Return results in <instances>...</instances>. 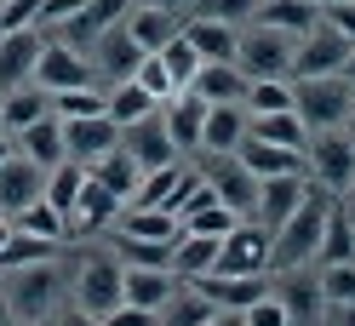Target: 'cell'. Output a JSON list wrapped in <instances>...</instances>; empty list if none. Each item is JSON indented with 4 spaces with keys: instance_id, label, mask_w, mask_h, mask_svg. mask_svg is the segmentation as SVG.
Masks as SVG:
<instances>
[{
    "instance_id": "1",
    "label": "cell",
    "mask_w": 355,
    "mask_h": 326,
    "mask_svg": "<svg viewBox=\"0 0 355 326\" xmlns=\"http://www.w3.org/2000/svg\"><path fill=\"white\" fill-rule=\"evenodd\" d=\"M327 201H321V183L304 194V206L286 217V224L270 235V275L281 269H304V264H315L321 257V235H327Z\"/></svg>"
},
{
    "instance_id": "2",
    "label": "cell",
    "mask_w": 355,
    "mask_h": 326,
    "mask_svg": "<svg viewBox=\"0 0 355 326\" xmlns=\"http://www.w3.org/2000/svg\"><path fill=\"white\" fill-rule=\"evenodd\" d=\"M0 303L12 309V320H46L63 309V275L52 257H35L24 269L0 275Z\"/></svg>"
},
{
    "instance_id": "3",
    "label": "cell",
    "mask_w": 355,
    "mask_h": 326,
    "mask_svg": "<svg viewBox=\"0 0 355 326\" xmlns=\"http://www.w3.org/2000/svg\"><path fill=\"white\" fill-rule=\"evenodd\" d=\"M235 63L247 80H293V35H281L270 24H241V46Z\"/></svg>"
},
{
    "instance_id": "4",
    "label": "cell",
    "mask_w": 355,
    "mask_h": 326,
    "mask_svg": "<svg viewBox=\"0 0 355 326\" xmlns=\"http://www.w3.org/2000/svg\"><path fill=\"white\" fill-rule=\"evenodd\" d=\"M293 103L309 132H327V126H344L349 120V103H355V86L344 75H321V80H293Z\"/></svg>"
},
{
    "instance_id": "5",
    "label": "cell",
    "mask_w": 355,
    "mask_h": 326,
    "mask_svg": "<svg viewBox=\"0 0 355 326\" xmlns=\"http://www.w3.org/2000/svg\"><path fill=\"white\" fill-rule=\"evenodd\" d=\"M75 303L92 309V315L121 309L126 303V264H121V252H92L86 257L80 275H75Z\"/></svg>"
},
{
    "instance_id": "6",
    "label": "cell",
    "mask_w": 355,
    "mask_h": 326,
    "mask_svg": "<svg viewBox=\"0 0 355 326\" xmlns=\"http://www.w3.org/2000/svg\"><path fill=\"white\" fill-rule=\"evenodd\" d=\"M304 172H315L321 189H355V138L327 126V132H309L304 143Z\"/></svg>"
},
{
    "instance_id": "7",
    "label": "cell",
    "mask_w": 355,
    "mask_h": 326,
    "mask_svg": "<svg viewBox=\"0 0 355 326\" xmlns=\"http://www.w3.org/2000/svg\"><path fill=\"white\" fill-rule=\"evenodd\" d=\"M355 40H344L338 29H309L293 40V80H321V75H344V57H349Z\"/></svg>"
},
{
    "instance_id": "8",
    "label": "cell",
    "mask_w": 355,
    "mask_h": 326,
    "mask_svg": "<svg viewBox=\"0 0 355 326\" xmlns=\"http://www.w3.org/2000/svg\"><path fill=\"white\" fill-rule=\"evenodd\" d=\"M218 275H270V229L258 217H241L218 246Z\"/></svg>"
},
{
    "instance_id": "9",
    "label": "cell",
    "mask_w": 355,
    "mask_h": 326,
    "mask_svg": "<svg viewBox=\"0 0 355 326\" xmlns=\"http://www.w3.org/2000/svg\"><path fill=\"white\" fill-rule=\"evenodd\" d=\"M86 57H92V75L103 86H115V80H132V69H138L149 52H138V40L126 35V24H109L92 46H86Z\"/></svg>"
},
{
    "instance_id": "10",
    "label": "cell",
    "mask_w": 355,
    "mask_h": 326,
    "mask_svg": "<svg viewBox=\"0 0 355 326\" xmlns=\"http://www.w3.org/2000/svg\"><path fill=\"white\" fill-rule=\"evenodd\" d=\"M201 178L212 183V194L224 201L230 212H241V217H252V206H258V178L247 166H241L235 155H207V166H201Z\"/></svg>"
},
{
    "instance_id": "11",
    "label": "cell",
    "mask_w": 355,
    "mask_h": 326,
    "mask_svg": "<svg viewBox=\"0 0 355 326\" xmlns=\"http://www.w3.org/2000/svg\"><path fill=\"white\" fill-rule=\"evenodd\" d=\"M115 143H121V120H109V109H103V115L63 120V155H69V161H80V166L103 161Z\"/></svg>"
},
{
    "instance_id": "12",
    "label": "cell",
    "mask_w": 355,
    "mask_h": 326,
    "mask_svg": "<svg viewBox=\"0 0 355 326\" xmlns=\"http://www.w3.org/2000/svg\"><path fill=\"white\" fill-rule=\"evenodd\" d=\"M35 80L46 86V92H69V86H92L98 75H92V57H86L80 46H69V40H46V52H40V69H35Z\"/></svg>"
},
{
    "instance_id": "13",
    "label": "cell",
    "mask_w": 355,
    "mask_h": 326,
    "mask_svg": "<svg viewBox=\"0 0 355 326\" xmlns=\"http://www.w3.org/2000/svg\"><path fill=\"white\" fill-rule=\"evenodd\" d=\"M304 194H309V183H304V172H281V178H258V206H252V217L263 229H281L286 217H293L298 206H304Z\"/></svg>"
},
{
    "instance_id": "14",
    "label": "cell",
    "mask_w": 355,
    "mask_h": 326,
    "mask_svg": "<svg viewBox=\"0 0 355 326\" xmlns=\"http://www.w3.org/2000/svg\"><path fill=\"white\" fill-rule=\"evenodd\" d=\"M121 143L132 149V161H138L144 172L178 161V143H172V132H166V115H161V109L144 115V120H132V126H121Z\"/></svg>"
},
{
    "instance_id": "15",
    "label": "cell",
    "mask_w": 355,
    "mask_h": 326,
    "mask_svg": "<svg viewBox=\"0 0 355 326\" xmlns=\"http://www.w3.org/2000/svg\"><path fill=\"white\" fill-rule=\"evenodd\" d=\"M270 292L286 303L293 326H315V315L327 309V298H321V280H315V264H304V269H281Z\"/></svg>"
},
{
    "instance_id": "16",
    "label": "cell",
    "mask_w": 355,
    "mask_h": 326,
    "mask_svg": "<svg viewBox=\"0 0 355 326\" xmlns=\"http://www.w3.org/2000/svg\"><path fill=\"white\" fill-rule=\"evenodd\" d=\"M189 287L201 292L212 309H252V303L270 292V275H218L212 269V275H195Z\"/></svg>"
},
{
    "instance_id": "17",
    "label": "cell",
    "mask_w": 355,
    "mask_h": 326,
    "mask_svg": "<svg viewBox=\"0 0 355 326\" xmlns=\"http://www.w3.org/2000/svg\"><path fill=\"white\" fill-rule=\"evenodd\" d=\"M40 52H46L40 29H12V35H0V92H6V86H24V80H35V69H40Z\"/></svg>"
},
{
    "instance_id": "18",
    "label": "cell",
    "mask_w": 355,
    "mask_h": 326,
    "mask_svg": "<svg viewBox=\"0 0 355 326\" xmlns=\"http://www.w3.org/2000/svg\"><path fill=\"white\" fill-rule=\"evenodd\" d=\"M247 103H207V126H201V149L207 155H235L241 143H247Z\"/></svg>"
},
{
    "instance_id": "19",
    "label": "cell",
    "mask_w": 355,
    "mask_h": 326,
    "mask_svg": "<svg viewBox=\"0 0 355 326\" xmlns=\"http://www.w3.org/2000/svg\"><path fill=\"white\" fill-rule=\"evenodd\" d=\"M178 287H184V275L166 264H126V303H138V309L161 315V303H172Z\"/></svg>"
},
{
    "instance_id": "20",
    "label": "cell",
    "mask_w": 355,
    "mask_h": 326,
    "mask_svg": "<svg viewBox=\"0 0 355 326\" xmlns=\"http://www.w3.org/2000/svg\"><path fill=\"white\" fill-rule=\"evenodd\" d=\"M40 189H46V166H35L29 155H12L0 161V212H24L29 201H40Z\"/></svg>"
},
{
    "instance_id": "21",
    "label": "cell",
    "mask_w": 355,
    "mask_h": 326,
    "mask_svg": "<svg viewBox=\"0 0 355 326\" xmlns=\"http://www.w3.org/2000/svg\"><path fill=\"white\" fill-rule=\"evenodd\" d=\"M235 161L252 172V178H281V172H304V149H286V143H270V138H252L235 149Z\"/></svg>"
},
{
    "instance_id": "22",
    "label": "cell",
    "mask_w": 355,
    "mask_h": 326,
    "mask_svg": "<svg viewBox=\"0 0 355 326\" xmlns=\"http://www.w3.org/2000/svg\"><path fill=\"white\" fill-rule=\"evenodd\" d=\"M40 115H52V92L40 80H24V86H6V92H0V126H6V132H24Z\"/></svg>"
},
{
    "instance_id": "23",
    "label": "cell",
    "mask_w": 355,
    "mask_h": 326,
    "mask_svg": "<svg viewBox=\"0 0 355 326\" xmlns=\"http://www.w3.org/2000/svg\"><path fill=\"white\" fill-rule=\"evenodd\" d=\"M184 35L195 40V52H201V63H235V46H241V24H224V17H201L195 12Z\"/></svg>"
},
{
    "instance_id": "24",
    "label": "cell",
    "mask_w": 355,
    "mask_h": 326,
    "mask_svg": "<svg viewBox=\"0 0 355 326\" xmlns=\"http://www.w3.org/2000/svg\"><path fill=\"white\" fill-rule=\"evenodd\" d=\"M12 143H17V155H29L35 166H58V161H69L63 155V120L58 115H40L35 126H24V132H12Z\"/></svg>"
},
{
    "instance_id": "25",
    "label": "cell",
    "mask_w": 355,
    "mask_h": 326,
    "mask_svg": "<svg viewBox=\"0 0 355 326\" xmlns=\"http://www.w3.org/2000/svg\"><path fill=\"white\" fill-rule=\"evenodd\" d=\"M201 126H207V98L201 92L166 98V132L178 143V155H184V149H201Z\"/></svg>"
},
{
    "instance_id": "26",
    "label": "cell",
    "mask_w": 355,
    "mask_h": 326,
    "mask_svg": "<svg viewBox=\"0 0 355 326\" xmlns=\"http://www.w3.org/2000/svg\"><path fill=\"white\" fill-rule=\"evenodd\" d=\"M121 24H126L132 40H138V52H161L166 40L184 29V24H178V12H161V6H126Z\"/></svg>"
},
{
    "instance_id": "27",
    "label": "cell",
    "mask_w": 355,
    "mask_h": 326,
    "mask_svg": "<svg viewBox=\"0 0 355 326\" xmlns=\"http://www.w3.org/2000/svg\"><path fill=\"white\" fill-rule=\"evenodd\" d=\"M252 24H270L281 35H309V29H321V6L315 0H258V17Z\"/></svg>"
},
{
    "instance_id": "28",
    "label": "cell",
    "mask_w": 355,
    "mask_h": 326,
    "mask_svg": "<svg viewBox=\"0 0 355 326\" xmlns=\"http://www.w3.org/2000/svg\"><path fill=\"white\" fill-rule=\"evenodd\" d=\"M189 92H201L207 103H247V75H241V63H201Z\"/></svg>"
},
{
    "instance_id": "29",
    "label": "cell",
    "mask_w": 355,
    "mask_h": 326,
    "mask_svg": "<svg viewBox=\"0 0 355 326\" xmlns=\"http://www.w3.org/2000/svg\"><path fill=\"white\" fill-rule=\"evenodd\" d=\"M218 246H224V235H195V229H184V235L172 241V269L184 275V280L212 275V269H218Z\"/></svg>"
},
{
    "instance_id": "30",
    "label": "cell",
    "mask_w": 355,
    "mask_h": 326,
    "mask_svg": "<svg viewBox=\"0 0 355 326\" xmlns=\"http://www.w3.org/2000/svg\"><path fill=\"white\" fill-rule=\"evenodd\" d=\"M115 229L121 235H138V241H178V235H184V224H178L166 206H121Z\"/></svg>"
},
{
    "instance_id": "31",
    "label": "cell",
    "mask_w": 355,
    "mask_h": 326,
    "mask_svg": "<svg viewBox=\"0 0 355 326\" xmlns=\"http://www.w3.org/2000/svg\"><path fill=\"white\" fill-rule=\"evenodd\" d=\"M121 194L109 189V183H98V178H86V189H80V201H75V224H86V229H115V217H121Z\"/></svg>"
},
{
    "instance_id": "32",
    "label": "cell",
    "mask_w": 355,
    "mask_h": 326,
    "mask_svg": "<svg viewBox=\"0 0 355 326\" xmlns=\"http://www.w3.org/2000/svg\"><path fill=\"white\" fill-rule=\"evenodd\" d=\"M103 109H109V120H121V126H132V120H144V115H155V103L138 80H115V86H103Z\"/></svg>"
},
{
    "instance_id": "33",
    "label": "cell",
    "mask_w": 355,
    "mask_h": 326,
    "mask_svg": "<svg viewBox=\"0 0 355 326\" xmlns=\"http://www.w3.org/2000/svg\"><path fill=\"white\" fill-rule=\"evenodd\" d=\"M184 178H189V172L178 166V161H172V166H149L144 178H138V189H132V206H166V212H172V194H178ZM172 217H178V212H172Z\"/></svg>"
},
{
    "instance_id": "34",
    "label": "cell",
    "mask_w": 355,
    "mask_h": 326,
    "mask_svg": "<svg viewBox=\"0 0 355 326\" xmlns=\"http://www.w3.org/2000/svg\"><path fill=\"white\" fill-rule=\"evenodd\" d=\"M247 132H252V138H270V143H286V149H304V143H309V126H304L298 109H270V115H252Z\"/></svg>"
},
{
    "instance_id": "35",
    "label": "cell",
    "mask_w": 355,
    "mask_h": 326,
    "mask_svg": "<svg viewBox=\"0 0 355 326\" xmlns=\"http://www.w3.org/2000/svg\"><path fill=\"white\" fill-rule=\"evenodd\" d=\"M92 178H98V183H109V189L121 194V201H132V189H138L144 166L132 161V149H126V143H115V149H109L103 161H92Z\"/></svg>"
},
{
    "instance_id": "36",
    "label": "cell",
    "mask_w": 355,
    "mask_h": 326,
    "mask_svg": "<svg viewBox=\"0 0 355 326\" xmlns=\"http://www.w3.org/2000/svg\"><path fill=\"white\" fill-rule=\"evenodd\" d=\"M86 178H92V166H80V161H58V166L46 172V189H40V194H46V201H52L63 217H69L75 201H80V189H86Z\"/></svg>"
},
{
    "instance_id": "37",
    "label": "cell",
    "mask_w": 355,
    "mask_h": 326,
    "mask_svg": "<svg viewBox=\"0 0 355 326\" xmlns=\"http://www.w3.org/2000/svg\"><path fill=\"white\" fill-rule=\"evenodd\" d=\"M12 224L29 229V235H40V241H63V235H69V217H63L46 194H40V201H29L24 212H12Z\"/></svg>"
},
{
    "instance_id": "38",
    "label": "cell",
    "mask_w": 355,
    "mask_h": 326,
    "mask_svg": "<svg viewBox=\"0 0 355 326\" xmlns=\"http://www.w3.org/2000/svg\"><path fill=\"white\" fill-rule=\"evenodd\" d=\"M155 57L166 63V75L178 80V92H189V80H195V69H201V52H195V40H189L184 29H178V35H172V40H166V46L155 52Z\"/></svg>"
},
{
    "instance_id": "39",
    "label": "cell",
    "mask_w": 355,
    "mask_h": 326,
    "mask_svg": "<svg viewBox=\"0 0 355 326\" xmlns=\"http://www.w3.org/2000/svg\"><path fill=\"white\" fill-rule=\"evenodd\" d=\"M178 224H184V229H195V235H230V229L241 224V212H230V206H224V201H218V194H212V201L189 206L184 217H178Z\"/></svg>"
},
{
    "instance_id": "40",
    "label": "cell",
    "mask_w": 355,
    "mask_h": 326,
    "mask_svg": "<svg viewBox=\"0 0 355 326\" xmlns=\"http://www.w3.org/2000/svg\"><path fill=\"white\" fill-rule=\"evenodd\" d=\"M52 115L58 120H80V115H103V86H69V92H52Z\"/></svg>"
},
{
    "instance_id": "41",
    "label": "cell",
    "mask_w": 355,
    "mask_h": 326,
    "mask_svg": "<svg viewBox=\"0 0 355 326\" xmlns=\"http://www.w3.org/2000/svg\"><path fill=\"white\" fill-rule=\"evenodd\" d=\"M207 315H212V303L195 292V287H178L172 303H161V326H201Z\"/></svg>"
},
{
    "instance_id": "42",
    "label": "cell",
    "mask_w": 355,
    "mask_h": 326,
    "mask_svg": "<svg viewBox=\"0 0 355 326\" xmlns=\"http://www.w3.org/2000/svg\"><path fill=\"white\" fill-rule=\"evenodd\" d=\"M321 298L327 303H355V257H338V264H315Z\"/></svg>"
},
{
    "instance_id": "43",
    "label": "cell",
    "mask_w": 355,
    "mask_h": 326,
    "mask_svg": "<svg viewBox=\"0 0 355 326\" xmlns=\"http://www.w3.org/2000/svg\"><path fill=\"white\" fill-rule=\"evenodd\" d=\"M270 109H298L293 103V80H247V115H270Z\"/></svg>"
},
{
    "instance_id": "44",
    "label": "cell",
    "mask_w": 355,
    "mask_h": 326,
    "mask_svg": "<svg viewBox=\"0 0 355 326\" xmlns=\"http://www.w3.org/2000/svg\"><path fill=\"white\" fill-rule=\"evenodd\" d=\"M115 252L126 257V264H166L172 269V241H138V235L115 229Z\"/></svg>"
},
{
    "instance_id": "45",
    "label": "cell",
    "mask_w": 355,
    "mask_h": 326,
    "mask_svg": "<svg viewBox=\"0 0 355 326\" xmlns=\"http://www.w3.org/2000/svg\"><path fill=\"white\" fill-rule=\"evenodd\" d=\"M338 257H355V229H349V217L332 212V217H327V235H321V257H315V264H338Z\"/></svg>"
},
{
    "instance_id": "46",
    "label": "cell",
    "mask_w": 355,
    "mask_h": 326,
    "mask_svg": "<svg viewBox=\"0 0 355 326\" xmlns=\"http://www.w3.org/2000/svg\"><path fill=\"white\" fill-rule=\"evenodd\" d=\"M132 80H138V86H144V92H149L155 103H166V98H178V80L166 75V63L155 57V52H149V57L138 63V69H132Z\"/></svg>"
},
{
    "instance_id": "47",
    "label": "cell",
    "mask_w": 355,
    "mask_h": 326,
    "mask_svg": "<svg viewBox=\"0 0 355 326\" xmlns=\"http://www.w3.org/2000/svg\"><path fill=\"white\" fill-rule=\"evenodd\" d=\"M40 29V0H0V35Z\"/></svg>"
},
{
    "instance_id": "48",
    "label": "cell",
    "mask_w": 355,
    "mask_h": 326,
    "mask_svg": "<svg viewBox=\"0 0 355 326\" xmlns=\"http://www.w3.org/2000/svg\"><path fill=\"white\" fill-rule=\"evenodd\" d=\"M201 17H224V24H252L258 17V0H195Z\"/></svg>"
},
{
    "instance_id": "49",
    "label": "cell",
    "mask_w": 355,
    "mask_h": 326,
    "mask_svg": "<svg viewBox=\"0 0 355 326\" xmlns=\"http://www.w3.org/2000/svg\"><path fill=\"white\" fill-rule=\"evenodd\" d=\"M241 320H247V326H293V315H286V303L275 292H263L252 309H241Z\"/></svg>"
},
{
    "instance_id": "50",
    "label": "cell",
    "mask_w": 355,
    "mask_h": 326,
    "mask_svg": "<svg viewBox=\"0 0 355 326\" xmlns=\"http://www.w3.org/2000/svg\"><path fill=\"white\" fill-rule=\"evenodd\" d=\"M80 12H86V0H40V24H52V29H63Z\"/></svg>"
},
{
    "instance_id": "51",
    "label": "cell",
    "mask_w": 355,
    "mask_h": 326,
    "mask_svg": "<svg viewBox=\"0 0 355 326\" xmlns=\"http://www.w3.org/2000/svg\"><path fill=\"white\" fill-rule=\"evenodd\" d=\"M321 24L338 29L344 40H355V0H338V6H321Z\"/></svg>"
},
{
    "instance_id": "52",
    "label": "cell",
    "mask_w": 355,
    "mask_h": 326,
    "mask_svg": "<svg viewBox=\"0 0 355 326\" xmlns=\"http://www.w3.org/2000/svg\"><path fill=\"white\" fill-rule=\"evenodd\" d=\"M103 320H109V326H161V315H155V309H138V303H121V309H109Z\"/></svg>"
},
{
    "instance_id": "53",
    "label": "cell",
    "mask_w": 355,
    "mask_h": 326,
    "mask_svg": "<svg viewBox=\"0 0 355 326\" xmlns=\"http://www.w3.org/2000/svg\"><path fill=\"white\" fill-rule=\"evenodd\" d=\"M52 326H109L103 315H92V309H80V303H75V309H58L52 315Z\"/></svg>"
},
{
    "instance_id": "54",
    "label": "cell",
    "mask_w": 355,
    "mask_h": 326,
    "mask_svg": "<svg viewBox=\"0 0 355 326\" xmlns=\"http://www.w3.org/2000/svg\"><path fill=\"white\" fill-rule=\"evenodd\" d=\"M327 326H355V303H327Z\"/></svg>"
},
{
    "instance_id": "55",
    "label": "cell",
    "mask_w": 355,
    "mask_h": 326,
    "mask_svg": "<svg viewBox=\"0 0 355 326\" xmlns=\"http://www.w3.org/2000/svg\"><path fill=\"white\" fill-rule=\"evenodd\" d=\"M201 326H247V320H241V309H212Z\"/></svg>"
},
{
    "instance_id": "56",
    "label": "cell",
    "mask_w": 355,
    "mask_h": 326,
    "mask_svg": "<svg viewBox=\"0 0 355 326\" xmlns=\"http://www.w3.org/2000/svg\"><path fill=\"white\" fill-rule=\"evenodd\" d=\"M132 6H161V12H189L195 0H132Z\"/></svg>"
},
{
    "instance_id": "57",
    "label": "cell",
    "mask_w": 355,
    "mask_h": 326,
    "mask_svg": "<svg viewBox=\"0 0 355 326\" xmlns=\"http://www.w3.org/2000/svg\"><path fill=\"white\" fill-rule=\"evenodd\" d=\"M17 155V143H12V132H0V161H12Z\"/></svg>"
},
{
    "instance_id": "58",
    "label": "cell",
    "mask_w": 355,
    "mask_h": 326,
    "mask_svg": "<svg viewBox=\"0 0 355 326\" xmlns=\"http://www.w3.org/2000/svg\"><path fill=\"white\" fill-rule=\"evenodd\" d=\"M12 229H17V224H12V217H6V212H0V246H6V241H12Z\"/></svg>"
},
{
    "instance_id": "59",
    "label": "cell",
    "mask_w": 355,
    "mask_h": 326,
    "mask_svg": "<svg viewBox=\"0 0 355 326\" xmlns=\"http://www.w3.org/2000/svg\"><path fill=\"white\" fill-rule=\"evenodd\" d=\"M344 80L355 86V46H349V57H344Z\"/></svg>"
},
{
    "instance_id": "60",
    "label": "cell",
    "mask_w": 355,
    "mask_h": 326,
    "mask_svg": "<svg viewBox=\"0 0 355 326\" xmlns=\"http://www.w3.org/2000/svg\"><path fill=\"white\" fill-rule=\"evenodd\" d=\"M12 326H52V315H46V320H12Z\"/></svg>"
},
{
    "instance_id": "61",
    "label": "cell",
    "mask_w": 355,
    "mask_h": 326,
    "mask_svg": "<svg viewBox=\"0 0 355 326\" xmlns=\"http://www.w3.org/2000/svg\"><path fill=\"white\" fill-rule=\"evenodd\" d=\"M0 326H12V309H6V303H0Z\"/></svg>"
},
{
    "instance_id": "62",
    "label": "cell",
    "mask_w": 355,
    "mask_h": 326,
    "mask_svg": "<svg viewBox=\"0 0 355 326\" xmlns=\"http://www.w3.org/2000/svg\"><path fill=\"white\" fill-rule=\"evenodd\" d=\"M315 6H338V0H315Z\"/></svg>"
},
{
    "instance_id": "63",
    "label": "cell",
    "mask_w": 355,
    "mask_h": 326,
    "mask_svg": "<svg viewBox=\"0 0 355 326\" xmlns=\"http://www.w3.org/2000/svg\"><path fill=\"white\" fill-rule=\"evenodd\" d=\"M349 120H355V103H349Z\"/></svg>"
},
{
    "instance_id": "64",
    "label": "cell",
    "mask_w": 355,
    "mask_h": 326,
    "mask_svg": "<svg viewBox=\"0 0 355 326\" xmlns=\"http://www.w3.org/2000/svg\"><path fill=\"white\" fill-rule=\"evenodd\" d=\"M0 132H6V126H0Z\"/></svg>"
}]
</instances>
